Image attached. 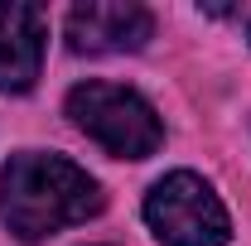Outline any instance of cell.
<instances>
[{
	"label": "cell",
	"mask_w": 251,
	"mask_h": 246,
	"mask_svg": "<svg viewBox=\"0 0 251 246\" xmlns=\"http://www.w3.org/2000/svg\"><path fill=\"white\" fill-rule=\"evenodd\" d=\"M101 184L63 154L25 150L10 154V164L0 169V217L20 242H39L73 222H87L101 213Z\"/></svg>",
	"instance_id": "cell-1"
},
{
	"label": "cell",
	"mask_w": 251,
	"mask_h": 246,
	"mask_svg": "<svg viewBox=\"0 0 251 246\" xmlns=\"http://www.w3.org/2000/svg\"><path fill=\"white\" fill-rule=\"evenodd\" d=\"M247 39H251V15H247Z\"/></svg>",
	"instance_id": "cell-6"
},
{
	"label": "cell",
	"mask_w": 251,
	"mask_h": 246,
	"mask_svg": "<svg viewBox=\"0 0 251 246\" xmlns=\"http://www.w3.org/2000/svg\"><path fill=\"white\" fill-rule=\"evenodd\" d=\"M145 222L159 237V246H227L232 237V222L218 193L188 169L164 174L145 193Z\"/></svg>",
	"instance_id": "cell-3"
},
{
	"label": "cell",
	"mask_w": 251,
	"mask_h": 246,
	"mask_svg": "<svg viewBox=\"0 0 251 246\" xmlns=\"http://www.w3.org/2000/svg\"><path fill=\"white\" fill-rule=\"evenodd\" d=\"M155 34V20L135 0H82L68 10V49L73 53H135Z\"/></svg>",
	"instance_id": "cell-4"
},
{
	"label": "cell",
	"mask_w": 251,
	"mask_h": 246,
	"mask_svg": "<svg viewBox=\"0 0 251 246\" xmlns=\"http://www.w3.org/2000/svg\"><path fill=\"white\" fill-rule=\"evenodd\" d=\"M68 116L82 135H92L97 145L116 159H145L164 140V121L155 106L130 87L116 82H82L68 92Z\"/></svg>",
	"instance_id": "cell-2"
},
{
	"label": "cell",
	"mask_w": 251,
	"mask_h": 246,
	"mask_svg": "<svg viewBox=\"0 0 251 246\" xmlns=\"http://www.w3.org/2000/svg\"><path fill=\"white\" fill-rule=\"evenodd\" d=\"M49 20L39 5H0V92H29L44 68Z\"/></svg>",
	"instance_id": "cell-5"
}]
</instances>
